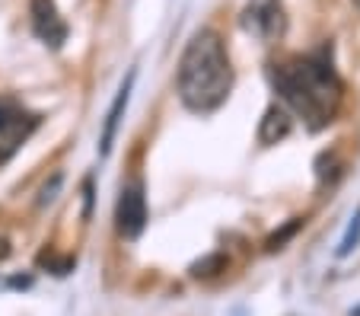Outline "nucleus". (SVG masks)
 Instances as JSON below:
<instances>
[{"label": "nucleus", "mask_w": 360, "mask_h": 316, "mask_svg": "<svg viewBox=\"0 0 360 316\" xmlns=\"http://www.w3.org/2000/svg\"><path fill=\"white\" fill-rule=\"evenodd\" d=\"M360 243V211H357V217H354V224L347 227V234H345V240H341V249H338V255H347L354 246Z\"/></svg>", "instance_id": "1a4fd4ad"}, {"label": "nucleus", "mask_w": 360, "mask_h": 316, "mask_svg": "<svg viewBox=\"0 0 360 316\" xmlns=\"http://www.w3.org/2000/svg\"><path fill=\"white\" fill-rule=\"evenodd\" d=\"M179 99L185 109L207 115L217 112L226 103L233 89V68L226 58L224 39L214 29H201L195 39L185 45L182 61H179L176 74Z\"/></svg>", "instance_id": "f03ea898"}, {"label": "nucleus", "mask_w": 360, "mask_h": 316, "mask_svg": "<svg viewBox=\"0 0 360 316\" xmlns=\"http://www.w3.org/2000/svg\"><path fill=\"white\" fill-rule=\"evenodd\" d=\"M239 23H243V29L249 35H255V39L274 42V39H281L287 29L284 4H281V0H249Z\"/></svg>", "instance_id": "20e7f679"}, {"label": "nucleus", "mask_w": 360, "mask_h": 316, "mask_svg": "<svg viewBox=\"0 0 360 316\" xmlns=\"http://www.w3.org/2000/svg\"><path fill=\"white\" fill-rule=\"evenodd\" d=\"M29 13H32V32L39 35L45 45L61 49L64 42H68V23L61 20L55 0H32V4H29Z\"/></svg>", "instance_id": "423d86ee"}, {"label": "nucleus", "mask_w": 360, "mask_h": 316, "mask_svg": "<svg viewBox=\"0 0 360 316\" xmlns=\"http://www.w3.org/2000/svg\"><path fill=\"white\" fill-rule=\"evenodd\" d=\"M287 134H290V115H287L281 106H271V109L265 112L262 128H259V141L262 144H278V141L287 138Z\"/></svg>", "instance_id": "6e6552de"}, {"label": "nucleus", "mask_w": 360, "mask_h": 316, "mask_svg": "<svg viewBox=\"0 0 360 316\" xmlns=\"http://www.w3.org/2000/svg\"><path fill=\"white\" fill-rule=\"evenodd\" d=\"M268 77L274 93L309 131H322L335 122L341 109V80L326 51L271 64Z\"/></svg>", "instance_id": "f257e3e1"}, {"label": "nucleus", "mask_w": 360, "mask_h": 316, "mask_svg": "<svg viewBox=\"0 0 360 316\" xmlns=\"http://www.w3.org/2000/svg\"><path fill=\"white\" fill-rule=\"evenodd\" d=\"M10 255V240L7 236H0V259H7Z\"/></svg>", "instance_id": "9d476101"}, {"label": "nucleus", "mask_w": 360, "mask_h": 316, "mask_svg": "<svg viewBox=\"0 0 360 316\" xmlns=\"http://www.w3.org/2000/svg\"><path fill=\"white\" fill-rule=\"evenodd\" d=\"M41 118L35 112H26L16 99L0 96V166L13 160V153L32 138Z\"/></svg>", "instance_id": "7ed1b4c3"}, {"label": "nucleus", "mask_w": 360, "mask_h": 316, "mask_svg": "<svg viewBox=\"0 0 360 316\" xmlns=\"http://www.w3.org/2000/svg\"><path fill=\"white\" fill-rule=\"evenodd\" d=\"M354 4H357V7H360V0H354Z\"/></svg>", "instance_id": "9b49d317"}, {"label": "nucleus", "mask_w": 360, "mask_h": 316, "mask_svg": "<svg viewBox=\"0 0 360 316\" xmlns=\"http://www.w3.org/2000/svg\"><path fill=\"white\" fill-rule=\"evenodd\" d=\"M131 83H134V74H128V80H124V87L118 89V99L112 103L109 109V118H105V128H102V141H99V151L102 157L112 151V144H115V131H118V122H122V112L128 109V99H131Z\"/></svg>", "instance_id": "0eeeda50"}, {"label": "nucleus", "mask_w": 360, "mask_h": 316, "mask_svg": "<svg viewBox=\"0 0 360 316\" xmlns=\"http://www.w3.org/2000/svg\"><path fill=\"white\" fill-rule=\"evenodd\" d=\"M115 227L124 240H137L141 230L147 227V195H143V182L134 179L122 189L115 205Z\"/></svg>", "instance_id": "39448f33"}]
</instances>
